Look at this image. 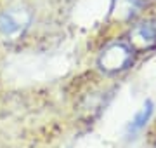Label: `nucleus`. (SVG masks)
<instances>
[{
    "label": "nucleus",
    "mask_w": 156,
    "mask_h": 148,
    "mask_svg": "<svg viewBox=\"0 0 156 148\" xmlns=\"http://www.w3.org/2000/svg\"><path fill=\"white\" fill-rule=\"evenodd\" d=\"M31 24V12L21 4L7 7L0 14V33L5 39H19Z\"/></svg>",
    "instance_id": "f257e3e1"
},
{
    "label": "nucleus",
    "mask_w": 156,
    "mask_h": 148,
    "mask_svg": "<svg viewBox=\"0 0 156 148\" xmlns=\"http://www.w3.org/2000/svg\"><path fill=\"white\" fill-rule=\"evenodd\" d=\"M134 57V47L125 42H113L99 56V66L106 73H118L128 68Z\"/></svg>",
    "instance_id": "f03ea898"
},
{
    "label": "nucleus",
    "mask_w": 156,
    "mask_h": 148,
    "mask_svg": "<svg viewBox=\"0 0 156 148\" xmlns=\"http://www.w3.org/2000/svg\"><path fill=\"white\" fill-rule=\"evenodd\" d=\"M132 47L137 49H149L156 44V21H144L137 24L132 31Z\"/></svg>",
    "instance_id": "7ed1b4c3"
},
{
    "label": "nucleus",
    "mask_w": 156,
    "mask_h": 148,
    "mask_svg": "<svg viewBox=\"0 0 156 148\" xmlns=\"http://www.w3.org/2000/svg\"><path fill=\"white\" fill-rule=\"evenodd\" d=\"M151 113H153V103L146 101L144 106L140 108V112H137V115L132 119V122H130V125H128V132H132V134H134V132L140 131V129L147 124Z\"/></svg>",
    "instance_id": "20e7f679"
}]
</instances>
